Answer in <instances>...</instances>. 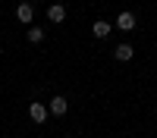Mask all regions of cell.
<instances>
[{
  "label": "cell",
  "mask_w": 157,
  "mask_h": 138,
  "mask_svg": "<svg viewBox=\"0 0 157 138\" xmlns=\"http://www.w3.org/2000/svg\"><path fill=\"white\" fill-rule=\"evenodd\" d=\"M132 54H135V50H132V44H120V47L113 50V57L120 60V63H129V60H132Z\"/></svg>",
  "instance_id": "6"
},
{
  "label": "cell",
  "mask_w": 157,
  "mask_h": 138,
  "mask_svg": "<svg viewBox=\"0 0 157 138\" xmlns=\"http://www.w3.org/2000/svg\"><path fill=\"white\" fill-rule=\"evenodd\" d=\"M91 35H94V38H107L110 35V22H94V25H91Z\"/></svg>",
  "instance_id": "7"
},
{
  "label": "cell",
  "mask_w": 157,
  "mask_h": 138,
  "mask_svg": "<svg viewBox=\"0 0 157 138\" xmlns=\"http://www.w3.org/2000/svg\"><path fill=\"white\" fill-rule=\"evenodd\" d=\"M25 38H29L32 44H41V41H44V32L38 28V25H35V28H29V32H25Z\"/></svg>",
  "instance_id": "8"
},
{
  "label": "cell",
  "mask_w": 157,
  "mask_h": 138,
  "mask_svg": "<svg viewBox=\"0 0 157 138\" xmlns=\"http://www.w3.org/2000/svg\"><path fill=\"white\" fill-rule=\"evenodd\" d=\"M47 19L54 22V25H60L63 19H66V6H63V3H50L47 6Z\"/></svg>",
  "instance_id": "2"
},
{
  "label": "cell",
  "mask_w": 157,
  "mask_h": 138,
  "mask_svg": "<svg viewBox=\"0 0 157 138\" xmlns=\"http://www.w3.org/2000/svg\"><path fill=\"white\" fill-rule=\"evenodd\" d=\"M66 110H69V104H66L63 94H57L54 100H50V113H54V116H66Z\"/></svg>",
  "instance_id": "3"
},
{
  "label": "cell",
  "mask_w": 157,
  "mask_h": 138,
  "mask_svg": "<svg viewBox=\"0 0 157 138\" xmlns=\"http://www.w3.org/2000/svg\"><path fill=\"white\" fill-rule=\"evenodd\" d=\"M116 25H120L123 32H132L135 28V16L132 13H120V16H116Z\"/></svg>",
  "instance_id": "5"
},
{
  "label": "cell",
  "mask_w": 157,
  "mask_h": 138,
  "mask_svg": "<svg viewBox=\"0 0 157 138\" xmlns=\"http://www.w3.org/2000/svg\"><path fill=\"white\" fill-rule=\"evenodd\" d=\"M16 16H19V22H32L35 19V6L32 3H19L16 6Z\"/></svg>",
  "instance_id": "4"
},
{
  "label": "cell",
  "mask_w": 157,
  "mask_h": 138,
  "mask_svg": "<svg viewBox=\"0 0 157 138\" xmlns=\"http://www.w3.org/2000/svg\"><path fill=\"white\" fill-rule=\"evenodd\" d=\"M29 116H32V122H38V125H41V122L50 116V107H44V104H38V100H35V104L29 107Z\"/></svg>",
  "instance_id": "1"
}]
</instances>
